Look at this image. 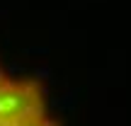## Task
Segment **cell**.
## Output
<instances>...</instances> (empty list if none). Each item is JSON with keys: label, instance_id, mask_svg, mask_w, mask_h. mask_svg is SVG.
Segmentation results:
<instances>
[{"label": "cell", "instance_id": "cell-1", "mask_svg": "<svg viewBox=\"0 0 131 126\" xmlns=\"http://www.w3.org/2000/svg\"><path fill=\"white\" fill-rule=\"evenodd\" d=\"M0 126H58L49 95L37 78L17 75L0 63Z\"/></svg>", "mask_w": 131, "mask_h": 126}]
</instances>
